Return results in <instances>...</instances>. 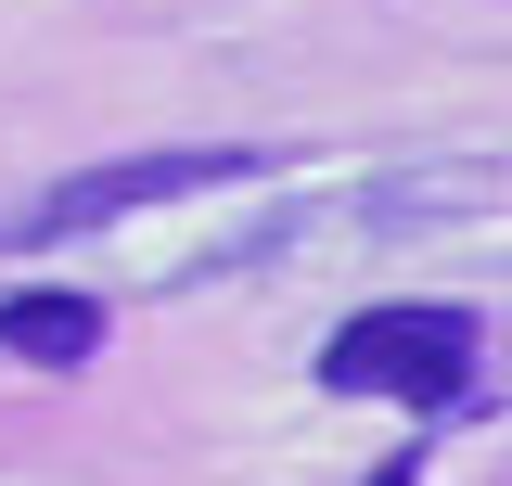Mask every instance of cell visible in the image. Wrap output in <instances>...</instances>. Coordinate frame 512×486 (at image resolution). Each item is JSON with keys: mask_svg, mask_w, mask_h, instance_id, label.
<instances>
[{"mask_svg": "<svg viewBox=\"0 0 512 486\" xmlns=\"http://www.w3.org/2000/svg\"><path fill=\"white\" fill-rule=\"evenodd\" d=\"M372 486H410V461H384V474H372Z\"/></svg>", "mask_w": 512, "mask_h": 486, "instance_id": "277c9868", "label": "cell"}, {"mask_svg": "<svg viewBox=\"0 0 512 486\" xmlns=\"http://www.w3.org/2000/svg\"><path fill=\"white\" fill-rule=\"evenodd\" d=\"M103 295H77V282H26V295H0V359H26V371H77V359H103Z\"/></svg>", "mask_w": 512, "mask_h": 486, "instance_id": "3957f363", "label": "cell"}, {"mask_svg": "<svg viewBox=\"0 0 512 486\" xmlns=\"http://www.w3.org/2000/svg\"><path fill=\"white\" fill-rule=\"evenodd\" d=\"M320 384L333 397H384V410H461L487 384V333H474V307L384 295V307H346L320 333Z\"/></svg>", "mask_w": 512, "mask_h": 486, "instance_id": "6da1fadb", "label": "cell"}, {"mask_svg": "<svg viewBox=\"0 0 512 486\" xmlns=\"http://www.w3.org/2000/svg\"><path fill=\"white\" fill-rule=\"evenodd\" d=\"M282 154L269 141H154V154H103V167H77V180H52L26 218H13V243H77V231H116V218H154V205H205V192H244L269 180Z\"/></svg>", "mask_w": 512, "mask_h": 486, "instance_id": "7a4b0ae2", "label": "cell"}]
</instances>
